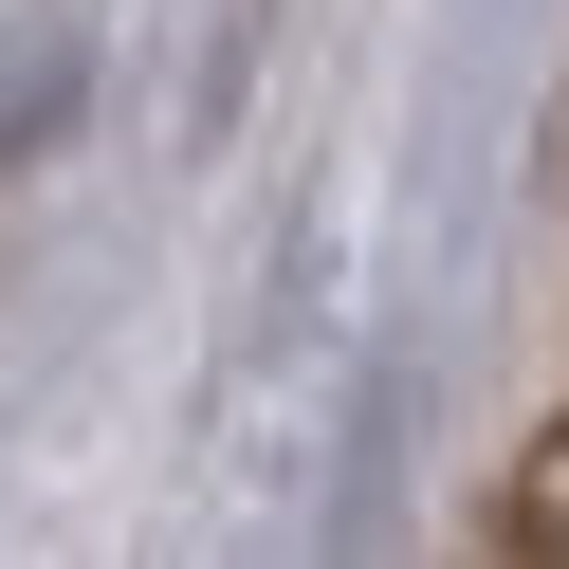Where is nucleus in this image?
<instances>
[{
	"instance_id": "nucleus-1",
	"label": "nucleus",
	"mask_w": 569,
	"mask_h": 569,
	"mask_svg": "<svg viewBox=\"0 0 569 569\" xmlns=\"http://www.w3.org/2000/svg\"><path fill=\"white\" fill-rule=\"evenodd\" d=\"M532 569H569V515H551V551H532Z\"/></svg>"
}]
</instances>
